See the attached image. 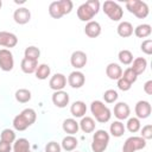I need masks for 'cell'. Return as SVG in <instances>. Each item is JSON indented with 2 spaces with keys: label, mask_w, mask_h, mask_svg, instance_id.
Segmentation results:
<instances>
[{
  "label": "cell",
  "mask_w": 152,
  "mask_h": 152,
  "mask_svg": "<svg viewBox=\"0 0 152 152\" xmlns=\"http://www.w3.org/2000/svg\"><path fill=\"white\" fill-rule=\"evenodd\" d=\"M118 97H119V95L114 89H108L103 93V100L107 103H114L118 100Z\"/></svg>",
  "instance_id": "36"
},
{
  "label": "cell",
  "mask_w": 152,
  "mask_h": 152,
  "mask_svg": "<svg viewBox=\"0 0 152 152\" xmlns=\"http://www.w3.org/2000/svg\"><path fill=\"white\" fill-rule=\"evenodd\" d=\"M18 44V38L14 33L7 31H0V46L14 48Z\"/></svg>",
  "instance_id": "11"
},
{
  "label": "cell",
  "mask_w": 152,
  "mask_h": 152,
  "mask_svg": "<svg viewBox=\"0 0 152 152\" xmlns=\"http://www.w3.org/2000/svg\"><path fill=\"white\" fill-rule=\"evenodd\" d=\"M50 72H51V69L48 64H39L34 71L36 77L38 80H46L50 76Z\"/></svg>",
  "instance_id": "29"
},
{
  "label": "cell",
  "mask_w": 152,
  "mask_h": 152,
  "mask_svg": "<svg viewBox=\"0 0 152 152\" xmlns=\"http://www.w3.org/2000/svg\"><path fill=\"white\" fill-rule=\"evenodd\" d=\"M61 145L56 141H50L45 146V152H61Z\"/></svg>",
  "instance_id": "40"
},
{
  "label": "cell",
  "mask_w": 152,
  "mask_h": 152,
  "mask_svg": "<svg viewBox=\"0 0 152 152\" xmlns=\"http://www.w3.org/2000/svg\"><path fill=\"white\" fill-rule=\"evenodd\" d=\"M49 14L55 18V19H59L63 17V13L61 11V7L58 5V1H52L50 5H49Z\"/></svg>",
  "instance_id": "32"
},
{
  "label": "cell",
  "mask_w": 152,
  "mask_h": 152,
  "mask_svg": "<svg viewBox=\"0 0 152 152\" xmlns=\"http://www.w3.org/2000/svg\"><path fill=\"white\" fill-rule=\"evenodd\" d=\"M118 57H119V61L125 65H128V64H131L133 62V55H132V52L129 50H121L119 52Z\"/></svg>",
  "instance_id": "33"
},
{
  "label": "cell",
  "mask_w": 152,
  "mask_h": 152,
  "mask_svg": "<svg viewBox=\"0 0 152 152\" xmlns=\"http://www.w3.org/2000/svg\"><path fill=\"white\" fill-rule=\"evenodd\" d=\"M106 75L110 78V80H119L122 76V69L119 64L116 63H109L106 68Z\"/></svg>",
  "instance_id": "18"
},
{
  "label": "cell",
  "mask_w": 152,
  "mask_h": 152,
  "mask_svg": "<svg viewBox=\"0 0 152 152\" xmlns=\"http://www.w3.org/2000/svg\"><path fill=\"white\" fill-rule=\"evenodd\" d=\"M133 25L129 23V21H121L119 25H118V34L122 38H127V37H131L133 34Z\"/></svg>",
  "instance_id": "21"
},
{
  "label": "cell",
  "mask_w": 152,
  "mask_h": 152,
  "mask_svg": "<svg viewBox=\"0 0 152 152\" xmlns=\"http://www.w3.org/2000/svg\"><path fill=\"white\" fill-rule=\"evenodd\" d=\"M121 77H122L125 81H127L129 84H133V83L137 81V77H138V76L135 75V72H134L131 68H127V69L122 72V76H121Z\"/></svg>",
  "instance_id": "37"
},
{
  "label": "cell",
  "mask_w": 152,
  "mask_h": 152,
  "mask_svg": "<svg viewBox=\"0 0 152 152\" xmlns=\"http://www.w3.org/2000/svg\"><path fill=\"white\" fill-rule=\"evenodd\" d=\"M146 66H147V61L144 58V57H138L135 59H133L132 62V66L131 69L135 72V75H140L142 74L145 70H146Z\"/></svg>",
  "instance_id": "22"
},
{
  "label": "cell",
  "mask_w": 152,
  "mask_h": 152,
  "mask_svg": "<svg viewBox=\"0 0 152 152\" xmlns=\"http://www.w3.org/2000/svg\"><path fill=\"white\" fill-rule=\"evenodd\" d=\"M76 152H77V151H76Z\"/></svg>",
  "instance_id": "46"
},
{
  "label": "cell",
  "mask_w": 152,
  "mask_h": 152,
  "mask_svg": "<svg viewBox=\"0 0 152 152\" xmlns=\"http://www.w3.org/2000/svg\"><path fill=\"white\" fill-rule=\"evenodd\" d=\"M70 63L75 69H82L83 66H86V64H87L86 52H83L81 50L74 51L71 53V57H70Z\"/></svg>",
  "instance_id": "9"
},
{
  "label": "cell",
  "mask_w": 152,
  "mask_h": 152,
  "mask_svg": "<svg viewBox=\"0 0 152 152\" xmlns=\"http://www.w3.org/2000/svg\"><path fill=\"white\" fill-rule=\"evenodd\" d=\"M36 119H37V114H36L34 109L25 108L24 110L20 112V114L14 116V119H13V127L17 131H25L26 128H28L31 125L34 124Z\"/></svg>",
  "instance_id": "1"
},
{
  "label": "cell",
  "mask_w": 152,
  "mask_h": 152,
  "mask_svg": "<svg viewBox=\"0 0 152 152\" xmlns=\"http://www.w3.org/2000/svg\"><path fill=\"white\" fill-rule=\"evenodd\" d=\"M133 32L139 38H146L151 34L152 28H151V25H148V24H140L133 30Z\"/></svg>",
  "instance_id": "28"
},
{
  "label": "cell",
  "mask_w": 152,
  "mask_h": 152,
  "mask_svg": "<svg viewBox=\"0 0 152 152\" xmlns=\"http://www.w3.org/2000/svg\"><path fill=\"white\" fill-rule=\"evenodd\" d=\"M77 145H78V141H77V139L74 135H66V137L63 138L61 147L63 150L68 151V152H71V151H74L77 147Z\"/></svg>",
  "instance_id": "24"
},
{
  "label": "cell",
  "mask_w": 152,
  "mask_h": 152,
  "mask_svg": "<svg viewBox=\"0 0 152 152\" xmlns=\"http://www.w3.org/2000/svg\"><path fill=\"white\" fill-rule=\"evenodd\" d=\"M2 141L5 142H8V144H12L13 141H15V133L13 129H10V128H5L2 129L1 132V139Z\"/></svg>",
  "instance_id": "34"
},
{
  "label": "cell",
  "mask_w": 152,
  "mask_h": 152,
  "mask_svg": "<svg viewBox=\"0 0 152 152\" xmlns=\"http://www.w3.org/2000/svg\"><path fill=\"white\" fill-rule=\"evenodd\" d=\"M134 109H135V114H137L138 119H146V118H148L150 114H151V110H152L150 102L145 101V100L138 101Z\"/></svg>",
  "instance_id": "10"
},
{
  "label": "cell",
  "mask_w": 152,
  "mask_h": 152,
  "mask_svg": "<svg viewBox=\"0 0 152 152\" xmlns=\"http://www.w3.org/2000/svg\"><path fill=\"white\" fill-rule=\"evenodd\" d=\"M126 127L131 133H135L140 129L141 125H140V121H139L138 118H129L127 124H126Z\"/></svg>",
  "instance_id": "35"
},
{
  "label": "cell",
  "mask_w": 152,
  "mask_h": 152,
  "mask_svg": "<svg viewBox=\"0 0 152 152\" xmlns=\"http://www.w3.org/2000/svg\"><path fill=\"white\" fill-rule=\"evenodd\" d=\"M146 146V140L141 137H129L126 139L122 152H135L138 150H142Z\"/></svg>",
  "instance_id": "7"
},
{
  "label": "cell",
  "mask_w": 152,
  "mask_h": 152,
  "mask_svg": "<svg viewBox=\"0 0 152 152\" xmlns=\"http://www.w3.org/2000/svg\"><path fill=\"white\" fill-rule=\"evenodd\" d=\"M100 2L99 0H88L82 4L77 10V17L81 21H90L95 14L99 13Z\"/></svg>",
  "instance_id": "2"
},
{
  "label": "cell",
  "mask_w": 152,
  "mask_h": 152,
  "mask_svg": "<svg viewBox=\"0 0 152 152\" xmlns=\"http://www.w3.org/2000/svg\"><path fill=\"white\" fill-rule=\"evenodd\" d=\"M52 103L58 108H64L69 103V94L64 90H58L52 94Z\"/></svg>",
  "instance_id": "14"
},
{
  "label": "cell",
  "mask_w": 152,
  "mask_h": 152,
  "mask_svg": "<svg viewBox=\"0 0 152 152\" xmlns=\"http://www.w3.org/2000/svg\"><path fill=\"white\" fill-rule=\"evenodd\" d=\"M84 82H86V77H84L83 72H81V71L75 70V71L70 72V75L68 76V83L71 88L78 89L84 84Z\"/></svg>",
  "instance_id": "13"
},
{
  "label": "cell",
  "mask_w": 152,
  "mask_h": 152,
  "mask_svg": "<svg viewBox=\"0 0 152 152\" xmlns=\"http://www.w3.org/2000/svg\"><path fill=\"white\" fill-rule=\"evenodd\" d=\"M141 138H144L145 140L152 139V126L151 125H145L141 128Z\"/></svg>",
  "instance_id": "39"
},
{
  "label": "cell",
  "mask_w": 152,
  "mask_h": 152,
  "mask_svg": "<svg viewBox=\"0 0 152 152\" xmlns=\"http://www.w3.org/2000/svg\"><path fill=\"white\" fill-rule=\"evenodd\" d=\"M1 6H2V1L0 0V8H1Z\"/></svg>",
  "instance_id": "45"
},
{
  "label": "cell",
  "mask_w": 152,
  "mask_h": 152,
  "mask_svg": "<svg viewBox=\"0 0 152 152\" xmlns=\"http://www.w3.org/2000/svg\"><path fill=\"white\" fill-rule=\"evenodd\" d=\"M131 87H132V84H129V83H128L127 81H125L122 77H120V78L118 80V88H119L120 90L127 91V90L131 89Z\"/></svg>",
  "instance_id": "42"
},
{
  "label": "cell",
  "mask_w": 152,
  "mask_h": 152,
  "mask_svg": "<svg viewBox=\"0 0 152 152\" xmlns=\"http://www.w3.org/2000/svg\"><path fill=\"white\" fill-rule=\"evenodd\" d=\"M125 129H126V127L124 126V124H122L121 121H114V122H112L110 126H109L110 134H112L113 137H115V138L122 137L124 133H125Z\"/></svg>",
  "instance_id": "27"
},
{
  "label": "cell",
  "mask_w": 152,
  "mask_h": 152,
  "mask_svg": "<svg viewBox=\"0 0 152 152\" xmlns=\"http://www.w3.org/2000/svg\"><path fill=\"white\" fill-rule=\"evenodd\" d=\"M13 19L17 24L19 25H24L27 24L31 19V12L26 8V7H19L14 11L13 13Z\"/></svg>",
  "instance_id": "12"
},
{
  "label": "cell",
  "mask_w": 152,
  "mask_h": 152,
  "mask_svg": "<svg viewBox=\"0 0 152 152\" xmlns=\"http://www.w3.org/2000/svg\"><path fill=\"white\" fill-rule=\"evenodd\" d=\"M70 113L75 118H83L87 113V106L83 101H75L70 107Z\"/></svg>",
  "instance_id": "19"
},
{
  "label": "cell",
  "mask_w": 152,
  "mask_h": 152,
  "mask_svg": "<svg viewBox=\"0 0 152 152\" xmlns=\"http://www.w3.org/2000/svg\"><path fill=\"white\" fill-rule=\"evenodd\" d=\"M90 110H91V114L94 115L95 120L101 122V124H104L107 121L110 120V110L107 106H104L103 102L96 100V101H93L91 104H90Z\"/></svg>",
  "instance_id": "3"
},
{
  "label": "cell",
  "mask_w": 152,
  "mask_h": 152,
  "mask_svg": "<svg viewBox=\"0 0 152 152\" xmlns=\"http://www.w3.org/2000/svg\"><path fill=\"white\" fill-rule=\"evenodd\" d=\"M141 51L146 55H151L152 53V40L151 39H146L141 43Z\"/></svg>",
  "instance_id": "41"
},
{
  "label": "cell",
  "mask_w": 152,
  "mask_h": 152,
  "mask_svg": "<svg viewBox=\"0 0 152 152\" xmlns=\"http://www.w3.org/2000/svg\"><path fill=\"white\" fill-rule=\"evenodd\" d=\"M11 144L0 140V152H11Z\"/></svg>",
  "instance_id": "43"
},
{
  "label": "cell",
  "mask_w": 152,
  "mask_h": 152,
  "mask_svg": "<svg viewBox=\"0 0 152 152\" xmlns=\"http://www.w3.org/2000/svg\"><path fill=\"white\" fill-rule=\"evenodd\" d=\"M126 8L128 12L133 13L137 18L144 19L148 15V6L146 2L140 1V0H129L126 2Z\"/></svg>",
  "instance_id": "5"
},
{
  "label": "cell",
  "mask_w": 152,
  "mask_h": 152,
  "mask_svg": "<svg viewBox=\"0 0 152 152\" xmlns=\"http://www.w3.org/2000/svg\"><path fill=\"white\" fill-rule=\"evenodd\" d=\"M95 125H96V124H95L94 119L90 118V116H83L82 120L78 122L80 128H81L84 133H91V132H94Z\"/></svg>",
  "instance_id": "23"
},
{
  "label": "cell",
  "mask_w": 152,
  "mask_h": 152,
  "mask_svg": "<svg viewBox=\"0 0 152 152\" xmlns=\"http://www.w3.org/2000/svg\"><path fill=\"white\" fill-rule=\"evenodd\" d=\"M109 142V134L104 129H99L93 135L91 150L93 152H103Z\"/></svg>",
  "instance_id": "4"
},
{
  "label": "cell",
  "mask_w": 152,
  "mask_h": 152,
  "mask_svg": "<svg viewBox=\"0 0 152 152\" xmlns=\"http://www.w3.org/2000/svg\"><path fill=\"white\" fill-rule=\"evenodd\" d=\"M129 113H131V109H129V106L126 102H118L114 106V115L119 120L127 119L129 116Z\"/></svg>",
  "instance_id": "16"
},
{
  "label": "cell",
  "mask_w": 152,
  "mask_h": 152,
  "mask_svg": "<svg viewBox=\"0 0 152 152\" xmlns=\"http://www.w3.org/2000/svg\"><path fill=\"white\" fill-rule=\"evenodd\" d=\"M15 100L20 103H26L31 100L32 95H31V91L28 89H25V88H21V89H18L15 91Z\"/></svg>",
  "instance_id": "30"
},
{
  "label": "cell",
  "mask_w": 152,
  "mask_h": 152,
  "mask_svg": "<svg viewBox=\"0 0 152 152\" xmlns=\"http://www.w3.org/2000/svg\"><path fill=\"white\" fill-rule=\"evenodd\" d=\"M14 66L13 55L7 49L0 50V69L2 71H11Z\"/></svg>",
  "instance_id": "8"
},
{
  "label": "cell",
  "mask_w": 152,
  "mask_h": 152,
  "mask_svg": "<svg viewBox=\"0 0 152 152\" xmlns=\"http://www.w3.org/2000/svg\"><path fill=\"white\" fill-rule=\"evenodd\" d=\"M38 66V61H31L27 58H23L20 63V68L25 74H32L36 71Z\"/></svg>",
  "instance_id": "25"
},
{
  "label": "cell",
  "mask_w": 152,
  "mask_h": 152,
  "mask_svg": "<svg viewBox=\"0 0 152 152\" xmlns=\"http://www.w3.org/2000/svg\"><path fill=\"white\" fill-rule=\"evenodd\" d=\"M84 33L89 37V38H95L97 36H100L101 33V26L97 21L90 20L87 23L86 27H84Z\"/></svg>",
  "instance_id": "17"
},
{
  "label": "cell",
  "mask_w": 152,
  "mask_h": 152,
  "mask_svg": "<svg viewBox=\"0 0 152 152\" xmlns=\"http://www.w3.org/2000/svg\"><path fill=\"white\" fill-rule=\"evenodd\" d=\"M144 91L147 95H152V81L151 80H148L147 82H145V84H144Z\"/></svg>",
  "instance_id": "44"
},
{
  "label": "cell",
  "mask_w": 152,
  "mask_h": 152,
  "mask_svg": "<svg viewBox=\"0 0 152 152\" xmlns=\"http://www.w3.org/2000/svg\"><path fill=\"white\" fill-rule=\"evenodd\" d=\"M13 151L14 152H31V147H30L28 140L25 139V138L17 139L14 145H13Z\"/></svg>",
  "instance_id": "26"
},
{
  "label": "cell",
  "mask_w": 152,
  "mask_h": 152,
  "mask_svg": "<svg viewBox=\"0 0 152 152\" xmlns=\"http://www.w3.org/2000/svg\"><path fill=\"white\" fill-rule=\"evenodd\" d=\"M103 12L109 17L110 20L113 21H119L122 15H124V11L121 8V6L114 1H110V0H107L103 2Z\"/></svg>",
  "instance_id": "6"
},
{
  "label": "cell",
  "mask_w": 152,
  "mask_h": 152,
  "mask_svg": "<svg viewBox=\"0 0 152 152\" xmlns=\"http://www.w3.org/2000/svg\"><path fill=\"white\" fill-rule=\"evenodd\" d=\"M66 84V78L63 74H55L50 81H49V86L52 90L58 91V90H63V88Z\"/></svg>",
  "instance_id": "15"
},
{
  "label": "cell",
  "mask_w": 152,
  "mask_h": 152,
  "mask_svg": "<svg viewBox=\"0 0 152 152\" xmlns=\"http://www.w3.org/2000/svg\"><path fill=\"white\" fill-rule=\"evenodd\" d=\"M40 56V51L38 48L36 46H27L24 51V58H27V59H31V61H38Z\"/></svg>",
  "instance_id": "31"
},
{
  "label": "cell",
  "mask_w": 152,
  "mask_h": 152,
  "mask_svg": "<svg viewBox=\"0 0 152 152\" xmlns=\"http://www.w3.org/2000/svg\"><path fill=\"white\" fill-rule=\"evenodd\" d=\"M62 128H63V131L65 132V133H68L69 135H74V134H76L77 132H78V128H80V126H78V122L75 120V119H65L64 121H63V125H62Z\"/></svg>",
  "instance_id": "20"
},
{
  "label": "cell",
  "mask_w": 152,
  "mask_h": 152,
  "mask_svg": "<svg viewBox=\"0 0 152 152\" xmlns=\"http://www.w3.org/2000/svg\"><path fill=\"white\" fill-rule=\"evenodd\" d=\"M58 5L61 7V11H62L63 15L70 13L71 10H72V6H74L72 1H70V0H59L58 1Z\"/></svg>",
  "instance_id": "38"
}]
</instances>
